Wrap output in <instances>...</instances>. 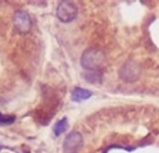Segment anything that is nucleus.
Returning <instances> with one entry per match:
<instances>
[{
	"instance_id": "nucleus-3",
	"label": "nucleus",
	"mask_w": 159,
	"mask_h": 153,
	"mask_svg": "<svg viewBox=\"0 0 159 153\" xmlns=\"http://www.w3.org/2000/svg\"><path fill=\"white\" fill-rule=\"evenodd\" d=\"M78 15V8L71 1H61L56 9V16L62 23H70Z\"/></svg>"
},
{
	"instance_id": "nucleus-7",
	"label": "nucleus",
	"mask_w": 159,
	"mask_h": 153,
	"mask_svg": "<svg viewBox=\"0 0 159 153\" xmlns=\"http://www.w3.org/2000/svg\"><path fill=\"white\" fill-rule=\"evenodd\" d=\"M66 129H67V120H66V118H63V119L59 120L54 124L53 133L55 134V136H59L63 133H65Z\"/></svg>"
},
{
	"instance_id": "nucleus-1",
	"label": "nucleus",
	"mask_w": 159,
	"mask_h": 153,
	"mask_svg": "<svg viewBox=\"0 0 159 153\" xmlns=\"http://www.w3.org/2000/svg\"><path fill=\"white\" fill-rule=\"evenodd\" d=\"M105 63V53L96 48L87 49L81 57L82 66L88 71L99 70Z\"/></svg>"
},
{
	"instance_id": "nucleus-4",
	"label": "nucleus",
	"mask_w": 159,
	"mask_h": 153,
	"mask_svg": "<svg viewBox=\"0 0 159 153\" xmlns=\"http://www.w3.org/2000/svg\"><path fill=\"white\" fill-rule=\"evenodd\" d=\"M15 30L22 35L27 34L32 28V21L29 14L25 11H17L12 18Z\"/></svg>"
},
{
	"instance_id": "nucleus-9",
	"label": "nucleus",
	"mask_w": 159,
	"mask_h": 153,
	"mask_svg": "<svg viewBox=\"0 0 159 153\" xmlns=\"http://www.w3.org/2000/svg\"><path fill=\"white\" fill-rule=\"evenodd\" d=\"M16 120V116L9 115V114H2L0 112V126H7L12 124Z\"/></svg>"
},
{
	"instance_id": "nucleus-6",
	"label": "nucleus",
	"mask_w": 159,
	"mask_h": 153,
	"mask_svg": "<svg viewBox=\"0 0 159 153\" xmlns=\"http://www.w3.org/2000/svg\"><path fill=\"white\" fill-rule=\"evenodd\" d=\"M92 94H93L87 89L77 87L72 91L71 99L74 102H82V101H84V100H87L88 98H90L92 96Z\"/></svg>"
},
{
	"instance_id": "nucleus-2",
	"label": "nucleus",
	"mask_w": 159,
	"mask_h": 153,
	"mask_svg": "<svg viewBox=\"0 0 159 153\" xmlns=\"http://www.w3.org/2000/svg\"><path fill=\"white\" fill-rule=\"evenodd\" d=\"M141 69L140 66L134 61L125 62L119 70L120 79L128 83L136 82L140 76Z\"/></svg>"
},
{
	"instance_id": "nucleus-5",
	"label": "nucleus",
	"mask_w": 159,
	"mask_h": 153,
	"mask_svg": "<svg viewBox=\"0 0 159 153\" xmlns=\"http://www.w3.org/2000/svg\"><path fill=\"white\" fill-rule=\"evenodd\" d=\"M63 146L66 153H78L84 146L83 135L79 132H71L66 136Z\"/></svg>"
},
{
	"instance_id": "nucleus-8",
	"label": "nucleus",
	"mask_w": 159,
	"mask_h": 153,
	"mask_svg": "<svg viewBox=\"0 0 159 153\" xmlns=\"http://www.w3.org/2000/svg\"><path fill=\"white\" fill-rule=\"evenodd\" d=\"M85 79L92 83H101L102 80V73L99 70L89 71L85 74Z\"/></svg>"
},
{
	"instance_id": "nucleus-10",
	"label": "nucleus",
	"mask_w": 159,
	"mask_h": 153,
	"mask_svg": "<svg viewBox=\"0 0 159 153\" xmlns=\"http://www.w3.org/2000/svg\"><path fill=\"white\" fill-rule=\"evenodd\" d=\"M2 148H3V146H2V145H0V151H1Z\"/></svg>"
}]
</instances>
